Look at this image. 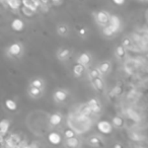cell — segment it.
Wrapping results in <instances>:
<instances>
[{"mask_svg":"<svg viewBox=\"0 0 148 148\" xmlns=\"http://www.w3.org/2000/svg\"><path fill=\"white\" fill-rule=\"evenodd\" d=\"M95 20H97V24L105 26L107 24H109V20H111V15L107 12H105V11H99L95 14Z\"/></svg>","mask_w":148,"mask_h":148,"instance_id":"obj_1","label":"cell"},{"mask_svg":"<svg viewBox=\"0 0 148 148\" xmlns=\"http://www.w3.org/2000/svg\"><path fill=\"white\" fill-rule=\"evenodd\" d=\"M113 126L114 125L112 123H109V121H99L97 123V129L99 131L103 134H109L113 130Z\"/></svg>","mask_w":148,"mask_h":148,"instance_id":"obj_2","label":"cell"},{"mask_svg":"<svg viewBox=\"0 0 148 148\" xmlns=\"http://www.w3.org/2000/svg\"><path fill=\"white\" fill-rule=\"evenodd\" d=\"M22 52V47L20 43H14L12 45L9 46L8 48V53L10 56L13 57H18Z\"/></svg>","mask_w":148,"mask_h":148,"instance_id":"obj_3","label":"cell"},{"mask_svg":"<svg viewBox=\"0 0 148 148\" xmlns=\"http://www.w3.org/2000/svg\"><path fill=\"white\" fill-rule=\"evenodd\" d=\"M90 80H91V83L92 85H93V87H95L97 91L103 92V90H105V83H103V78H101V76L92 78V79Z\"/></svg>","mask_w":148,"mask_h":148,"instance_id":"obj_4","label":"cell"},{"mask_svg":"<svg viewBox=\"0 0 148 148\" xmlns=\"http://www.w3.org/2000/svg\"><path fill=\"white\" fill-rule=\"evenodd\" d=\"M87 105H89V107L91 109V111H92L93 114H99V113L101 111V105L97 99H89V101L87 103Z\"/></svg>","mask_w":148,"mask_h":148,"instance_id":"obj_5","label":"cell"},{"mask_svg":"<svg viewBox=\"0 0 148 148\" xmlns=\"http://www.w3.org/2000/svg\"><path fill=\"white\" fill-rule=\"evenodd\" d=\"M119 30V28H117L116 26H112V24H107V26H103V30H101V32H103V34H105V36H112L114 34H116L117 32Z\"/></svg>","mask_w":148,"mask_h":148,"instance_id":"obj_6","label":"cell"},{"mask_svg":"<svg viewBox=\"0 0 148 148\" xmlns=\"http://www.w3.org/2000/svg\"><path fill=\"white\" fill-rule=\"evenodd\" d=\"M54 99L58 103H63L67 99V92L63 89H58L54 93Z\"/></svg>","mask_w":148,"mask_h":148,"instance_id":"obj_7","label":"cell"},{"mask_svg":"<svg viewBox=\"0 0 148 148\" xmlns=\"http://www.w3.org/2000/svg\"><path fill=\"white\" fill-rule=\"evenodd\" d=\"M48 139H49V142L53 145H58V144L61 143L62 141V138H61L60 134L56 133V132H52V133L49 134L48 136Z\"/></svg>","mask_w":148,"mask_h":148,"instance_id":"obj_8","label":"cell"},{"mask_svg":"<svg viewBox=\"0 0 148 148\" xmlns=\"http://www.w3.org/2000/svg\"><path fill=\"white\" fill-rule=\"evenodd\" d=\"M111 67H112V65H111L109 61H103V62H101L99 64L97 68L99 69V71H101V73L103 75H105V74H107L109 72Z\"/></svg>","mask_w":148,"mask_h":148,"instance_id":"obj_9","label":"cell"},{"mask_svg":"<svg viewBox=\"0 0 148 148\" xmlns=\"http://www.w3.org/2000/svg\"><path fill=\"white\" fill-rule=\"evenodd\" d=\"M42 93H43V88H41V87L30 86V88H28V95H30L32 97H34V99L41 97Z\"/></svg>","mask_w":148,"mask_h":148,"instance_id":"obj_10","label":"cell"},{"mask_svg":"<svg viewBox=\"0 0 148 148\" xmlns=\"http://www.w3.org/2000/svg\"><path fill=\"white\" fill-rule=\"evenodd\" d=\"M86 66L81 63L77 62L74 66H73V73L75 74V76H81L83 74V72L85 71Z\"/></svg>","mask_w":148,"mask_h":148,"instance_id":"obj_11","label":"cell"},{"mask_svg":"<svg viewBox=\"0 0 148 148\" xmlns=\"http://www.w3.org/2000/svg\"><path fill=\"white\" fill-rule=\"evenodd\" d=\"M49 121L52 126H58V125L62 122V116H61L60 114H52Z\"/></svg>","mask_w":148,"mask_h":148,"instance_id":"obj_12","label":"cell"},{"mask_svg":"<svg viewBox=\"0 0 148 148\" xmlns=\"http://www.w3.org/2000/svg\"><path fill=\"white\" fill-rule=\"evenodd\" d=\"M90 60H91V56H90V54L86 53V52L85 53H82L81 55L78 57V62L85 65V66H87V65L89 64Z\"/></svg>","mask_w":148,"mask_h":148,"instance_id":"obj_13","label":"cell"},{"mask_svg":"<svg viewBox=\"0 0 148 148\" xmlns=\"http://www.w3.org/2000/svg\"><path fill=\"white\" fill-rule=\"evenodd\" d=\"M9 126H10V122L8 120H2L1 123H0V132H1V137L5 135L7 133L9 129Z\"/></svg>","mask_w":148,"mask_h":148,"instance_id":"obj_14","label":"cell"},{"mask_svg":"<svg viewBox=\"0 0 148 148\" xmlns=\"http://www.w3.org/2000/svg\"><path fill=\"white\" fill-rule=\"evenodd\" d=\"M24 26L22 20H18V18H15V20L11 22V28H12V30H15V32H20V30H22Z\"/></svg>","mask_w":148,"mask_h":148,"instance_id":"obj_15","label":"cell"},{"mask_svg":"<svg viewBox=\"0 0 148 148\" xmlns=\"http://www.w3.org/2000/svg\"><path fill=\"white\" fill-rule=\"evenodd\" d=\"M6 141H7V146H9V147H15L18 144V142H20V138H18L17 135L13 134V135L9 136Z\"/></svg>","mask_w":148,"mask_h":148,"instance_id":"obj_16","label":"cell"},{"mask_svg":"<svg viewBox=\"0 0 148 148\" xmlns=\"http://www.w3.org/2000/svg\"><path fill=\"white\" fill-rule=\"evenodd\" d=\"M70 55V50L67 49V48H63V49H60L57 53V56L60 60H65L67 59Z\"/></svg>","mask_w":148,"mask_h":148,"instance_id":"obj_17","label":"cell"},{"mask_svg":"<svg viewBox=\"0 0 148 148\" xmlns=\"http://www.w3.org/2000/svg\"><path fill=\"white\" fill-rule=\"evenodd\" d=\"M126 48L124 47L123 45H119L116 47V55L118 58L123 59L126 57Z\"/></svg>","mask_w":148,"mask_h":148,"instance_id":"obj_18","label":"cell"},{"mask_svg":"<svg viewBox=\"0 0 148 148\" xmlns=\"http://www.w3.org/2000/svg\"><path fill=\"white\" fill-rule=\"evenodd\" d=\"M124 119L120 116H116L112 119V124L114 125L116 128H122L124 126Z\"/></svg>","mask_w":148,"mask_h":148,"instance_id":"obj_19","label":"cell"},{"mask_svg":"<svg viewBox=\"0 0 148 148\" xmlns=\"http://www.w3.org/2000/svg\"><path fill=\"white\" fill-rule=\"evenodd\" d=\"M66 145L68 147H77L79 146V140L76 137H72V138H67L66 139Z\"/></svg>","mask_w":148,"mask_h":148,"instance_id":"obj_20","label":"cell"},{"mask_svg":"<svg viewBox=\"0 0 148 148\" xmlns=\"http://www.w3.org/2000/svg\"><path fill=\"white\" fill-rule=\"evenodd\" d=\"M88 76H89L90 79L95 77H99V76H103V74L101 73L99 68H90L88 71Z\"/></svg>","mask_w":148,"mask_h":148,"instance_id":"obj_21","label":"cell"},{"mask_svg":"<svg viewBox=\"0 0 148 148\" xmlns=\"http://www.w3.org/2000/svg\"><path fill=\"white\" fill-rule=\"evenodd\" d=\"M109 24H112V26H116L117 28L120 30L121 28V20L117 15H111V20H109Z\"/></svg>","mask_w":148,"mask_h":148,"instance_id":"obj_22","label":"cell"},{"mask_svg":"<svg viewBox=\"0 0 148 148\" xmlns=\"http://www.w3.org/2000/svg\"><path fill=\"white\" fill-rule=\"evenodd\" d=\"M80 114H81L82 116L88 117V116H90V115L93 114V113H92V111H91V109L89 107V105L86 103V105H82V107H81V109H80Z\"/></svg>","mask_w":148,"mask_h":148,"instance_id":"obj_23","label":"cell"},{"mask_svg":"<svg viewBox=\"0 0 148 148\" xmlns=\"http://www.w3.org/2000/svg\"><path fill=\"white\" fill-rule=\"evenodd\" d=\"M5 107H6L9 111H15L17 107V105L13 99H6V101H5Z\"/></svg>","mask_w":148,"mask_h":148,"instance_id":"obj_24","label":"cell"},{"mask_svg":"<svg viewBox=\"0 0 148 148\" xmlns=\"http://www.w3.org/2000/svg\"><path fill=\"white\" fill-rule=\"evenodd\" d=\"M22 3H24V7H28V8H30L32 11L36 10V5L34 4L32 0H22Z\"/></svg>","mask_w":148,"mask_h":148,"instance_id":"obj_25","label":"cell"},{"mask_svg":"<svg viewBox=\"0 0 148 148\" xmlns=\"http://www.w3.org/2000/svg\"><path fill=\"white\" fill-rule=\"evenodd\" d=\"M57 32L60 36H66L68 34V26H65V24H59L57 26Z\"/></svg>","mask_w":148,"mask_h":148,"instance_id":"obj_26","label":"cell"},{"mask_svg":"<svg viewBox=\"0 0 148 148\" xmlns=\"http://www.w3.org/2000/svg\"><path fill=\"white\" fill-rule=\"evenodd\" d=\"M101 139L99 137H97V136H93V137L89 138V140H88L89 144H90V145H92V146H99V145H101Z\"/></svg>","mask_w":148,"mask_h":148,"instance_id":"obj_27","label":"cell"},{"mask_svg":"<svg viewBox=\"0 0 148 148\" xmlns=\"http://www.w3.org/2000/svg\"><path fill=\"white\" fill-rule=\"evenodd\" d=\"M122 45L124 46L127 50H129V49L132 50V49H133V43H132V41L129 39V38H125V39L123 40Z\"/></svg>","mask_w":148,"mask_h":148,"instance_id":"obj_28","label":"cell"},{"mask_svg":"<svg viewBox=\"0 0 148 148\" xmlns=\"http://www.w3.org/2000/svg\"><path fill=\"white\" fill-rule=\"evenodd\" d=\"M30 86H36V87L43 88L44 81L42 79H40V78H36V79L32 80V82H30Z\"/></svg>","mask_w":148,"mask_h":148,"instance_id":"obj_29","label":"cell"},{"mask_svg":"<svg viewBox=\"0 0 148 148\" xmlns=\"http://www.w3.org/2000/svg\"><path fill=\"white\" fill-rule=\"evenodd\" d=\"M6 2L12 9H16L20 6V0H6Z\"/></svg>","mask_w":148,"mask_h":148,"instance_id":"obj_30","label":"cell"},{"mask_svg":"<svg viewBox=\"0 0 148 148\" xmlns=\"http://www.w3.org/2000/svg\"><path fill=\"white\" fill-rule=\"evenodd\" d=\"M64 135H65V138H72V137H75V132L73 131V130H66L64 132Z\"/></svg>","mask_w":148,"mask_h":148,"instance_id":"obj_31","label":"cell"},{"mask_svg":"<svg viewBox=\"0 0 148 148\" xmlns=\"http://www.w3.org/2000/svg\"><path fill=\"white\" fill-rule=\"evenodd\" d=\"M113 2L117 5H123L125 3V0H113Z\"/></svg>","mask_w":148,"mask_h":148,"instance_id":"obj_32","label":"cell"},{"mask_svg":"<svg viewBox=\"0 0 148 148\" xmlns=\"http://www.w3.org/2000/svg\"><path fill=\"white\" fill-rule=\"evenodd\" d=\"M131 137H132V139H133L134 141H140V137L138 135H136V134H132Z\"/></svg>","mask_w":148,"mask_h":148,"instance_id":"obj_33","label":"cell"},{"mask_svg":"<svg viewBox=\"0 0 148 148\" xmlns=\"http://www.w3.org/2000/svg\"><path fill=\"white\" fill-rule=\"evenodd\" d=\"M32 1H34V3L36 5V7L41 5V1H40V0H32Z\"/></svg>","mask_w":148,"mask_h":148,"instance_id":"obj_34","label":"cell"},{"mask_svg":"<svg viewBox=\"0 0 148 148\" xmlns=\"http://www.w3.org/2000/svg\"><path fill=\"white\" fill-rule=\"evenodd\" d=\"M85 30H84V28H80L79 30V34H82V36H84V34H85Z\"/></svg>","mask_w":148,"mask_h":148,"instance_id":"obj_35","label":"cell"},{"mask_svg":"<svg viewBox=\"0 0 148 148\" xmlns=\"http://www.w3.org/2000/svg\"><path fill=\"white\" fill-rule=\"evenodd\" d=\"M114 147H122V145H120V144H116V145H114Z\"/></svg>","mask_w":148,"mask_h":148,"instance_id":"obj_36","label":"cell"}]
</instances>
